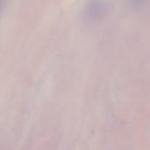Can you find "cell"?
I'll use <instances>...</instances> for the list:
<instances>
[{
    "label": "cell",
    "mask_w": 150,
    "mask_h": 150,
    "mask_svg": "<svg viewBox=\"0 0 150 150\" xmlns=\"http://www.w3.org/2000/svg\"><path fill=\"white\" fill-rule=\"evenodd\" d=\"M109 5L105 0H88L84 7V16L91 21L103 18L108 12Z\"/></svg>",
    "instance_id": "cell-1"
},
{
    "label": "cell",
    "mask_w": 150,
    "mask_h": 150,
    "mask_svg": "<svg viewBox=\"0 0 150 150\" xmlns=\"http://www.w3.org/2000/svg\"><path fill=\"white\" fill-rule=\"evenodd\" d=\"M127 1L130 4V6L134 8H140L143 6L147 3L148 0H127Z\"/></svg>",
    "instance_id": "cell-2"
}]
</instances>
